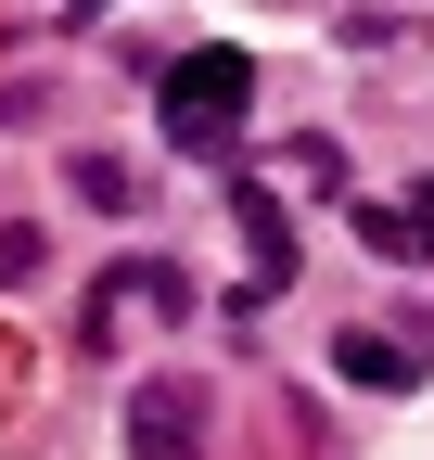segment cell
<instances>
[{
	"instance_id": "6da1fadb",
	"label": "cell",
	"mask_w": 434,
	"mask_h": 460,
	"mask_svg": "<svg viewBox=\"0 0 434 460\" xmlns=\"http://www.w3.org/2000/svg\"><path fill=\"white\" fill-rule=\"evenodd\" d=\"M243 115H256V65L243 51H179L167 90H153V128H167L179 154H230Z\"/></svg>"
},
{
	"instance_id": "7a4b0ae2",
	"label": "cell",
	"mask_w": 434,
	"mask_h": 460,
	"mask_svg": "<svg viewBox=\"0 0 434 460\" xmlns=\"http://www.w3.org/2000/svg\"><path fill=\"white\" fill-rule=\"evenodd\" d=\"M192 307V281L167 256H128V269H102V295H90V345H116L128 320H179Z\"/></svg>"
},
{
	"instance_id": "3957f363",
	"label": "cell",
	"mask_w": 434,
	"mask_h": 460,
	"mask_svg": "<svg viewBox=\"0 0 434 460\" xmlns=\"http://www.w3.org/2000/svg\"><path fill=\"white\" fill-rule=\"evenodd\" d=\"M230 230H243V256H256V295H243V307H268V295L294 281V217H282V192H268V180H230Z\"/></svg>"
},
{
	"instance_id": "277c9868",
	"label": "cell",
	"mask_w": 434,
	"mask_h": 460,
	"mask_svg": "<svg viewBox=\"0 0 434 460\" xmlns=\"http://www.w3.org/2000/svg\"><path fill=\"white\" fill-rule=\"evenodd\" d=\"M128 447H141V460H192V447H204V384H179V371L141 384V396H128Z\"/></svg>"
},
{
	"instance_id": "5b68a950",
	"label": "cell",
	"mask_w": 434,
	"mask_h": 460,
	"mask_svg": "<svg viewBox=\"0 0 434 460\" xmlns=\"http://www.w3.org/2000/svg\"><path fill=\"white\" fill-rule=\"evenodd\" d=\"M358 243H370V256H396V269H421V256H434V180L370 192V205H358Z\"/></svg>"
},
{
	"instance_id": "8992f818",
	"label": "cell",
	"mask_w": 434,
	"mask_h": 460,
	"mask_svg": "<svg viewBox=\"0 0 434 460\" xmlns=\"http://www.w3.org/2000/svg\"><path fill=\"white\" fill-rule=\"evenodd\" d=\"M333 371H345V384H384V396H396V384H409L421 358H409L396 332H333Z\"/></svg>"
},
{
	"instance_id": "52a82bcc",
	"label": "cell",
	"mask_w": 434,
	"mask_h": 460,
	"mask_svg": "<svg viewBox=\"0 0 434 460\" xmlns=\"http://www.w3.org/2000/svg\"><path fill=\"white\" fill-rule=\"evenodd\" d=\"M77 13H102V0H77Z\"/></svg>"
}]
</instances>
